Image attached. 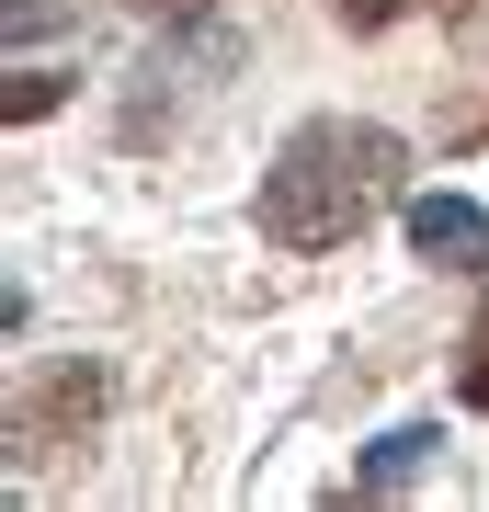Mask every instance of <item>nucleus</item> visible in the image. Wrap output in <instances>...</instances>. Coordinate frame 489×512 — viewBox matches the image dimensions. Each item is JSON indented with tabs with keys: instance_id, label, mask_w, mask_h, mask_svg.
I'll return each instance as SVG.
<instances>
[{
	"instance_id": "7",
	"label": "nucleus",
	"mask_w": 489,
	"mask_h": 512,
	"mask_svg": "<svg viewBox=\"0 0 489 512\" xmlns=\"http://www.w3.org/2000/svg\"><path fill=\"white\" fill-rule=\"evenodd\" d=\"M137 12H160V23H205L217 0H137Z\"/></svg>"
},
{
	"instance_id": "1",
	"label": "nucleus",
	"mask_w": 489,
	"mask_h": 512,
	"mask_svg": "<svg viewBox=\"0 0 489 512\" xmlns=\"http://www.w3.org/2000/svg\"><path fill=\"white\" fill-rule=\"evenodd\" d=\"M399 171H410V148L387 126L319 114V126H296L273 148V171H262V239L273 251H342V239H364V217L399 194Z\"/></svg>"
},
{
	"instance_id": "5",
	"label": "nucleus",
	"mask_w": 489,
	"mask_h": 512,
	"mask_svg": "<svg viewBox=\"0 0 489 512\" xmlns=\"http://www.w3.org/2000/svg\"><path fill=\"white\" fill-rule=\"evenodd\" d=\"M330 12H342V23H353V35H387V23H399V12H410V0H330Z\"/></svg>"
},
{
	"instance_id": "6",
	"label": "nucleus",
	"mask_w": 489,
	"mask_h": 512,
	"mask_svg": "<svg viewBox=\"0 0 489 512\" xmlns=\"http://www.w3.org/2000/svg\"><path fill=\"white\" fill-rule=\"evenodd\" d=\"M455 387H467V399L489 410V319H478V342H467V376H455Z\"/></svg>"
},
{
	"instance_id": "2",
	"label": "nucleus",
	"mask_w": 489,
	"mask_h": 512,
	"mask_svg": "<svg viewBox=\"0 0 489 512\" xmlns=\"http://www.w3.org/2000/svg\"><path fill=\"white\" fill-rule=\"evenodd\" d=\"M410 251H433V262H478V251H489V217H478L467 194H421V205H410Z\"/></svg>"
},
{
	"instance_id": "3",
	"label": "nucleus",
	"mask_w": 489,
	"mask_h": 512,
	"mask_svg": "<svg viewBox=\"0 0 489 512\" xmlns=\"http://www.w3.org/2000/svg\"><path fill=\"white\" fill-rule=\"evenodd\" d=\"M421 456H433V421H399V433H376V444H364V490H399Z\"/></svg>"
},
{
	"instance_id": "4",
	"label": "nucleus",
	"mask_w": 489,
	"mask_h": 512,
	"mask_svg": "<svg viewBox=\"0 0 489 512\" xmlns=\"http://www.w3.org/2000/svg\"><path fill=\"white\" fill-rule=\"evenodd\" d=\"M57 92H69V80H46V69H12V92H0V114H12V126H23V114H46Z\"/></svg>"
}]
</instances>
